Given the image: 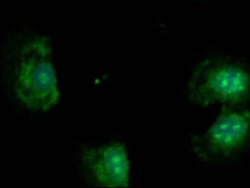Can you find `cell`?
Wrapping results in <instances>:
<instances>
[{
  "label": "cell",
  "instance_id": "obj_1",
  "mask_svg": "<svg viewBox=\"0 0 250 188\" xmlns=\"http://www.w3.org/2000/svg\"><path fill=\"white\" fill-rule=\"evenodd\" d=\"M0 84L9 106L28 119H42L60 101L52 40L36 29L5 38L0 52Z\"/></svg>",
  "mask_w": 250,
  "mask_h": 188
},
{
  "label": "cell",
  "instance_id": "obj_2",
  "mask_svg": "<svg viewBox=\"0 0 250 188\" xmlns=\"http://www.w3.org/2000/svg\"><path fill=\"white\" fill-rule=\"evenodd\" d=\"M186 97L196 109L226 110L250 100V69L229 58H204L191 69Z\"/></svg>",
  "mask_w": 250,
  "mask_h": 188
},
{
  "label": "cell",
  "instance_id": "obj_3",
  "mask_svg": "<svg viewBox=\"0 0 250 188\" xmlns=\"http://www.w3.org/2000/svg\"><path fill=\"white\" fill-rule=\"evenodd\" d=\"M250 143V110L246 106L219 111L200 133L189 135L188 149L202 165L224 163L239 156Z\"/></svg>",
  "mask_w": 250,
  "mask_h": 188
},
{
  "label": "cell",
  "instance_id": "obj_4",
  "mask_svg": "<svg viewBox=\"0 0 250 188\" xmlns=\"http://www.w3.org/2000/svg\"><path fill=\"white\" fill-rule=\"evenodd\" d=\"M76 178L86 187H127L130 183V163L121 139L99 143H76L72 149Z\"/></svg>",
  "mask_w": 250,
  "mask_h": 188
}]
</instances>
